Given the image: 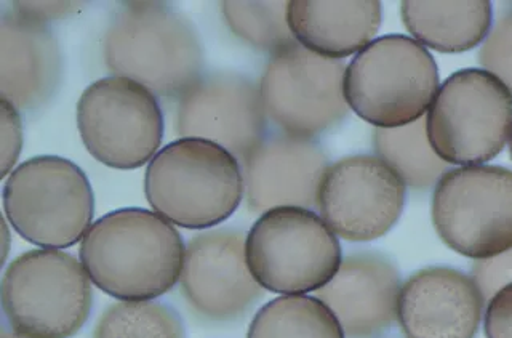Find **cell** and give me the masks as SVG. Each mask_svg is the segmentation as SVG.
<instances>
[{
	"label": "cell",
	"mask_w": 512,
	"mask_h": 338,
	"mask_svg": "<svg viewBox=\"0 0 512 338\" xmlns=\"http://www.w3.org/2000/svg\"><path fill=\"white\" fill-rule=\"evenodd\" d=\"M186 246L172 223L156 212L120 209L90 226L80 262L98 289L122 302L167 294L183 273Z\"/></svg>",
	"instance_id": "6da1fadb"
},
{
	"label": "cell",
	"mask_w": 512,
	"mask_h": 338,
	"mask_svg": "<svg viewBox=\"0 0 512 338\" xmlns=\"http://www.w3.org/2000/svg\"><path fill=\"white\" fill-rule=\"evenodd\" d=\"M103 58L114 76L159 98H180L204 76V52L191 21L162 2H128L109 21Z\"/></svg>",
	"instance_id": "7a4b0ae2"
},
{
	"label": "cell",
	"mask_w": 512,
	"mask_h": 338,
	"mask_svg": "<svg viewBox=\"0 0 512 338\" xmlns=\"http://www.w3.org/2000/svg\"><path fill=\"white\" fill-rule=\"evenodd\" d=\"M144 193L170 223L205 230L228 220L244 198L242 165L212 141L180 138L149 162Z\"/></svg>",
	"instance_id": "3957f363"
},
{
	"label": "cell",
	"mask_w": 512,
	"mask_h": 338,
	"mask_svg": "<svg viewBox=\"0 0 512 338\" xmlns=\"http://www.w3.org/2000/svg\"><path fill=\"white\" fill-rule=\"evenodd\" d=\"M439 92V69L413 37L383 36L352 58L344 73L349 108L376 129L423 119Z\"/></svg>",
	"instance_id": "277c9868"
},
{
	"label": "cell",
	"mask_w": 512,
	"mask_h": 338,
	"mask_svg": "<svg viewBox=\"0 0 512 338\" xmlns=\"http://www.w3.org/2000/svg\"><path fill=\"white\" fill-rule=\"evenodd\" d=\"M92 306V279L82 262L61 250H29L2 278L5 319L24 338H71Z\"/></svg>",
	"instance_id": "5b68a950"
},
{
	"label": "cell",
	"mask_w": 512,
	"mask_h": 338,
	"mask_svg": "<svg viewBox=\"0 0 512 338\" xmlns=\"http://www.w3.org/2000/svg\"><path fill=\"white\" fill-rule=\"evenodd\" d=\"M4 212L34 246L66 249L93 225L95 198L79 165L64 157H32L5 180Z\"/></svg>",
	"instance_id": "8992f818"
},
{
	"label": "cell",
	"mask_w": 512,
	"mask_h": 338,
	"mask_svg": "<svg viewBox=\"0 0 512 338\" xmlns=\"http://www.w3.org/2000/svg\"><path fill=\"white\" fill-rule=\"evenodd\" d=\"M511 130V90L484 69H461L447 77L426 117L434 153L458 167L495 159Z\"/></svg>",
	"instance_id": "52a82bcc"
},
{
	"label": "cell",
	"mask_w": 512,
	"mask_h": 338,
	"mask_svg": "<svg viewBox=\"0 0 512 338\" xmlns=\"http://www.w3.org/2000/svg\"><path fill=\"white\" fill-rule=\"evenodd\" d=\"M245 252L258 284L282 295L317 292L343 262L336 234L320 215L301 207L264 212L248 231Z\"/></svg>",
	"instance_id": "ba28073f"
},
{
	"label": "cell",
	"mask_w": 512,
	"mask_h": 338,
	"mask_svg": "<svg viewBox=\"0 0 512 338\" xmlns=\"http://www.w3.org/2000/svg\"><path fill=\"white\" fill-rule=\"evenodd\" d=\"M432 223L445 246L472 260L512 249V170L469 165L440 178L431 207Z\"/></svg>",
	"instance_id": "9c48e42d"
},
{
	"label": "cell",
	"mask_w": 512,
	"mask_h": 338,
	"mask_svg": "<svg viewBox=\"0 0 512 338\" xmlns=\"http://www.w3.org/2000/svg\"><path fill=\"white\" fill-rule=\"evenodd\" d=\"M77 127L88 153L112 169H138L156 156L164 114L156 95L125 77L93 82L77 103Z\"/></svg>",
	"instance_id": "30bf717a"
},
{
	"label": "cell",
	"mask_w": 512,
	"mask_h": 338,
	"mask_svg": "<svg viewBox=\"0 0 512 338\" xmlns=\"http://www.w3.org/2000/svg\"><path fill=\"white\" fill-rule=\"evenodd\" d=\"M343 60L322 57L303 45L272 55L260 81L269 122L292 137L316 140L348 117Z\"/></svg>",
	"instance_id": "8fae6325"
},
{
	"label": "cell",
	"mask_w": 512,
	"mask_h": 338,
	"mask_svg": "<svg viewBox=\"0 0 512 338\" xmlns=\"http://www.w3.org/2000/svg\"><path fill=\"white\" fill-rule=\"evenodd\" d=\"M407 186L376 156H349L330 165L317 209L328 228L351 242L383 238L404 212Z\"/></svg>",
	"instance_id": "7c38bea8"
},
{
	"label": "cell",
	"mask_w": 512,
	"mask_h": 338,
	"mask_svg": "<svg viewBox=\"0 0 512 338\" xmlns=\"http://www.w3.org/2000/svg\"><path fill=\"white\" fill-rule=\"evenodd\" d=\"M268 122L260 85L237 73L200 77L176 106L181 138L212 141L240 162L268 137Z\"/></svg>",
	"instance_id": "4fadbf2b"
},
{
	"label": "cell",
	"mask_w": 512,
	"mask_h": 338,
	"mask_svg": "<svg viewBox=\"0 0 512 338\" xmlns=\"http://www.w3.org/2000/svg\"><path fill=\"white\" fill-rule=\"evenodd\" d=\"M245 241L242 231L213 230L188 242L181 292L205 321H237L263 297V287L248 268Z\"/></svg>",
	"instance_id": "5bb4252c"
},
{
	"label": "cell",
	"mask_w": 512,
	"mask_h": 338,
	"mask_svg": "<svg viewBox=\"0 0 512 338\" xmlns=\"http://www.w3.org/2000/svg\"><path fill=\"white\" fill-rule=\"evenodd\" d=\"M242 164L248 209L264 214L279 207L316 209L330 161L316 140L272 133Z\"/></svg>",
	"instance_id": "9a60e30c"
},
{
	"label": "cell",
	"mask_w": 512,
	"mask_h": 338,
	"mask_svg": "<svg viewBox=\"0 0 512 338\" xmlns=\"http://www.w3.org/2000/svg\"><path fill=\"white\" fill-rule=\"evenodd\" d=\"M485 303L469 274L429 266L402 282L397 324L404 338H476Z\"/></svg>",
	"instance_id": "2e32d148"
},
{
	"label": "cell",
	"mask_w": 512,
	"mask_h": 338,
	"mask_svg": "<svg viewBox=\"0 0 512 338\" xmlns=\"http://www.w3.org/2000/svg\"><path fill=\"white\" fill-rule=\"evenodd\" d=\"M400 273L386 255L356 252L343 258L316 297L335 314L346 338H381L397 322Z\"/></svg>",
	"instance_id": "e0dca14e"
},
{
	"label": "cell",
	"mask_w": 512,
	"mask_h": 338,
	"mask_svg": "<svg viewBox=\"0 0 512 338\" xmlns=\"http://www.w3.org/2000/svg\"><path fill=\"white\" fill-rule=\"evenodd\" d=\"M60 45L44 23L4 12L0 18V93L21 113L42 108L61 81Z\"/></svg>",
	"instance_id": "ac0fdd59"
},
{
	"label": "cell",
	"mask_w": 512,
	"mask_h": 338,
	"mask_svg": "<svg viewBox=\"0 0 512 338\" xmlns=\"http://www.w3.org/2000/svg\"><path fill=\"white\" fill-rule=\"evenodd\" d=\"M287 20L296 42L304 49L343 60L373 42L383 20V7L376 0H293L288 2Z\"/></svg>",
	"instance_id": "d6986e66"
},
{
	"label": "cell",
	"mask_w": 512,
	"mask_h": 338,
	"mask_svg": "<svg viewBox=\"0 0 512 338\" xmlns=\"http://www.w3.org/2000/svg\"><path fill=\"white\" fill-rule=\"evenodd\" d=\"M402 21L415 41L440 53H463L485 41L493 25V4L420 2L400 4Z\"/></svg>",
	"instance_id": "ffe728a7"
},
{
	"label": "cell",
	"mask_w": 512,
	"mask_h": 338,
	"mask_svg": "<svg viewBox=\"0 0 512 338\" xmlns=\"http://www.w3.org/2000/svg\"><path fill=\"white\" fill-rule=\"evenodd\" d=\"M373 148L376 157L391 167L413 191L436 188L440 178L450 170L428 140L426 119L396 129H375Z\"/></svg>",
	"instance_id": "44dd1931"
},
{
	"label": "cell",
	"mask_w": 512,
	"mask_h": 338,
	"mask_svg": "<svg viewBox=\"0 0 512 338\" xmlns=\"http://www.w3.org/2000/svg\"><path fill=\"white\" fill-rule=\"evenodd\" d=\"M247 338H346L335 314L317 297L282 295L255 314Z\"/></svg>",
	"instance_id": "7402d4cb"
},
{
	"label": "cell",
	"mask_w": 512,
	"mask_h": 338,
	"mask_svg": "<svg viewBox=\"0 0 512 338\" xmlns=\"http://www.w3.org/2000/svg\"><path fill=\"white\" fill-rule=\"evenodd\" d=\"M288 2H223L221 12L232 33L253 49L271 55L296 44L287 20Z\"/></svg>",
	"instance_id": "603a6c76"
},
{
	"label": "cell",
	"mask_w": 512,
	"mask_h": 338,
	"mask_svg": "<svg viewBox=\"0 0 512 338\" xmlns=\"http://www.w3.org/2000/svg\"><path fill=\"white\" fill-rule=\"evenodd\" d=\"M93 338H186V334L172 306L144 300L109 306L96 324Z\"/></svg>",
	"instance_id": "cb8c5ba5"
},
{
	"label": "cell",
	"mask_w": 512,
	"mask_h": 338,
	"mask_svg": "<svg viewBox=\"0 0 512 338\" xmlns=\"http://www.w3.org/2000/svg\"><path fill=\"white\" fill-rule=\"evenodd\" d=\"M477 57L484 71L500 79L512 93V2L501 4Z\"/></svg>",
	"instance_id": "d4e9b609"
},
{
	"label": "cell",
	"mask_w": 512,
	"mask_h": 338,
	"mask_svg": "<svg viewBox=\"0 0 512 338\" xmlns=\"http://www.w3.org/2000/svg\"><path fill=\"white\" fill-rule=\"evenodd\" d=\"M471 278L479 287L485 302H490L503 287L512 284V249L496 257L474 262Z\"/></svg>",
	"instance_id": "484cf974"
},
{
	"label": "cell",
	"mask_w": 512,
	"mask_h": 338,
	"mask_svg": "<svg viewBox=\"0 0 512 338\" xmlns=\"http://www.w3.org/2000/svg\"><path fill=\"white\" fill-rule=\"evenodd\" d=\"M0 132H2V177L8 178L12 174L13 165L20 157L23 148V122H21L20 111L8 101L2 100V121H0Z\"/></svg>",
	"instance_id": "4316f807"
},
{
	"label": "cell",
	"mask_w": 512,
	"mask_h": 338,
	"mask_svg": "<svg viewBox=\"0 0 512 338\" xmlns=\"http://www.w3.org/2000/svg\"><path fill=\"white\" fill-rule=\"evenodd\" d=\"M484 330L487 338H512V284L503 287L488 302Z\"/></svg>",
	"instance_id": "83f0119b"
},
{
	"label": "cell",
	"mask_w": 512,
	"mask_h": 338,
	"mask_svg": "<svg viewBox=\"0 0 512 338\" xmlns=\"http://www.w3.org/2000/svg\"><path fill=\"white\" fill-rule=\"evenodd\" d=\"M80 2H13L12 10L21 17L47 25L48 21L61 20L76 13Z\"/></svg>",
	"instance_id": "f1b7e54d"
},
{
	"label": "cell",
	"mask_w": 512,
	"mask_h": 338,
	"mask_svg": "<svg viewBox=\"0 0 512 338\" xmlns=\"http://www.w3.org/2000/svg\"><path fill=\"white\" fill-rule=\"evenodd\" d=\"M0 338H24L21 337V335L16 334V332H13V330H2V337Z\"/></svg>",
	"instance_id": "f546056e"
},
{
	"label": "cell",
	"mask_w": 512,
	"mask_h": 338,
	"mask_svg": "<svg viewBox=\"0 0 512 338\" xmlns=\"http://www.w3.org/2000/svg\"><path fill=\"white\" fill-rule=\"evenodd\" d=\"M509 153H511V159H512V130H511V137H509Z\"/></svg>",
	"instance_id": "4dcf8cb0"
}]
</instances>
